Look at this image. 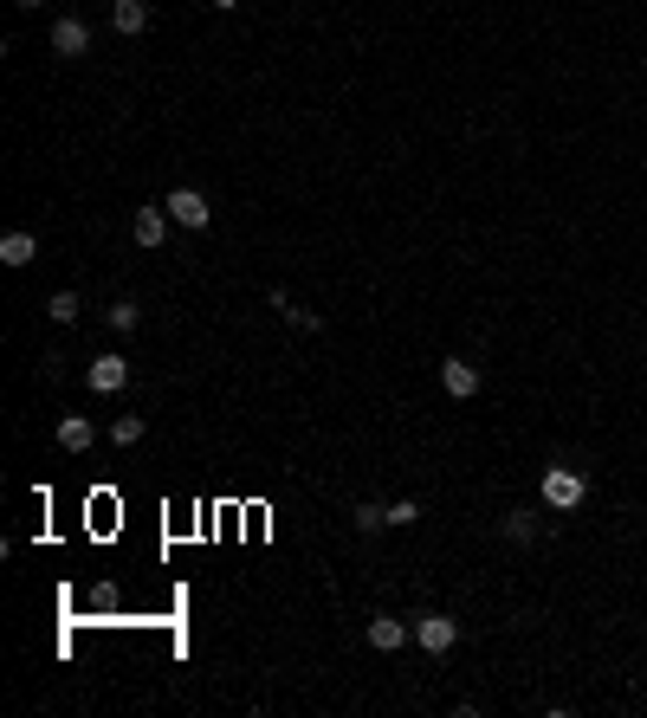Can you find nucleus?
<instances>
[{
    "instance_id": "nucleus-12",
    "label": "nucleus",
    "mask_w": 647,
    "mask_h": 718,
    "mask_svg": "<svg viewBox=\"0 0 647 718\" xmlns=\"http://www.w3.org/2000/svg\"><path fill=\"white\" fill-rule=\"evenodd\" d=\"M272 311H279V317H285V324H292V330H324V317H318V311H298L292 298L279 292V285H272Z\"/></svg>"
},
{
    "instance_id": "nucleus-20",
    "label": "nucleus",
    "mask_w": 647,
    "mask_h": 718,
    "mask_svg": "<svg viewBox=\"0 0 647 718\" xmlns=\"http://www.w3.org/2000/svg\"><path fill=\"white\" fill-rule=\"evenodd\" d=\"M20 7H39V0H20Z\"/></svg>"
},
{
    "instance_id": "nucleus-13",
    "label": "nucleus",
    "mask_w": 647,
    "mask_h": 718,
    "mask_svg": "<svg viewBox=\"0 0 647 718\" xmlns=\"http://www.w3.org/2000/svg\"><path fill=\"white\" fill-rule=\"evenodd\" d=\"M350 524H356V531H363V537H376V531H389V505H350Z\"/></svg>"
},
{
    "instance_id": "nucleus-11",
    "label": "nucleus",
    "mask_w": 647,
    "mask_h": 718,
    "mask_svg": "<svg viewBox=\"0 0 647 718\" xmlns=\"http://www.w3.org/2000/svg\"><path fill=\"white\" fill-rule=\"evenodd\" d=\"M91 434H98V427H91L85 414H59V447H65V453H85Z\"/></svg>"
},
{
    "instance_id": "nucleus-18",
    "label": "nucleus",
    "mask_w": 647,
    "mask_h": 718,
    "mask_svg": "<svg viewBox=\"0 0 647 718\" xmlns=\"http://www.w3.org/2000/svg\"><path fill=\"white\" fill-rule=\"evenodd\" d=\"M415 518H421V505H415V499H395V505H389V524H395V531H408Z\"/></svg>"
},
{
    "instance_id": "nucleus-3",
    "label": "nucleus",
    "mask_w": 647,
    "mask_h": 718,
    "mask_svg": "<svg viewBox=\"0 0 647 718\" xmlns=\"http://www.w3.org/2000/svg\"><path fill=\"white\" fill-rule=\"evenodd\" d=\"M162 207H169V220H175V227H188V233H201V227L214 220V207H208V195H201V188H175Z\"/></svg>"
},
{
    "instance_id": "nucleus-2",
    "label": "nucleus",
    "mask_w": 647,
    "mask_h": 718,
    "mask_svg": "<svg viewBox=\"0 0 647 718\" xmlns=\"http://www.w3.org/2000/svg\"><path fill=\"white\" fill-rule=\"evenodd\" d=\"M415 641L428 647V654H453V647H460V621L428 609V615H415Z\"/></svg>"
},
{
    "instance_id": "nucleus-4",
    "label": "nucleus",
    "mask_w": 647,
    "mask_h": 718,
    "mask_svg": "<svg viewBox=\"0 0 647 718\" xmlns=\"http://www.w3.org/2000/svg\"><path fill=\"white\" fill-rule=\"evenodd\" d=\"M440 389H447L453 402H473V395L486 389V376H479V363H466V356H447V363H440Z\"/></svg>"
},
{
    "instance_id": "nucleus-15",
    "label": "nucleus",
    "mask_w": 647,
    "mask_h": 718,
    "mask_svg": "<svg viewBox=\"0 0 647 718\" xmlns=\"http://www.w3.org/2000/svg\"><path fill=\"white\" fill-rule=\"evenodd\" d=\"M78 311H85V305H78V292H52V298H46V317H52V324H78Z\"/></svg>"
},
{
    "instance_id": "nucleus-5",
    "label": "nucleus",
    "mask_w": 647,
    "mask_h": 718,
    "mask_svg": "<svg viewBox=\"0 0 647 718\" xmlns=\"http://www.w3.org/2000/svg\"><path fill=\"white\" fill-rule=\"evenodd\" d=\"M85 382H91V395H123V382H130V356H91V369H85Z\"/></svg>"
},
{
    "instance_id": "nucleus-10",
    "label": "nucleus",
    "mask_w": 647,
    "mask_h": 718,
    "mask_svg": "<svg viewBox=\"0 0 647 718\" xmlns=\"http://www.w3.org/2000/svg\"><path fill=\"white\" fill-rule=\"evenodd\" d=\"M33 259H39V240H33V233H7V240H0V266H7V272L33 266Z\"/></svg>"
},
{
    "instance_id": "nucleus-17",
    "label": "nucleus",
    "mask_w": 647,
    "mask_h": 718,
    "mask_svg": "<svg viewBox=\"0 0 647 718\" xmlns=\"http://www.w3.org/2000/svg\"><path fill=\"white\" fill-rule=\"evenodd\" d=\"M110 440H117V447H136V440H143V414H117V421H110Z\"/></svg>"
},
{
    "instance_id": "nucleus-14",
    "label": "nucleus",
    "mask_w": 647,
    "mask_h": 718,
    "mask_svg": "<svg viewBox=\"0 0 647 718\" xmlns=\"http://www.w3.org/2000/svg\"><path fill=\"white\" fill-rule=\"evenodd\" d=\"M104 324H110V330H117V337H130V330H136V324H143V311H136V305H130V298H117V305H110V311H104Z\"/></svg>"
},
{
    "instance_id": "nucleus-7",
    "label": "nucleus",
    "mask_w": 647,
    "mask_h": 718,
    "mask_svg": "<svg viewBox=\"0 0 647 718\" xmlns=\"http://www.w3.org/2000/svg\"><path fill=\"white\" fill-rule=\"evenodd\" d=\"M169 207H136V220H130V233H136V246H143V253H156L162 240H169Z\"/></svg>"
},
{
    "instance_id": "nucleus-19",
    "label": "nucleus",
    "mask_w": 647,
    "mask_h": 718,
    "mask_svg": "<svg viewBox=\"0 0 647 718\" xmlns=\"http://www.w3.org/2000/svg\"><path fill=\"white\" fill-rule=\"evenodd\" d=\"M208 7H220V13H233V7H240V0H208Z\"/></svg>"
},
{
    "instance_id": "nucleus-6",
    "label": "nucleus",
    "mask_w": 647,
    "mask_h": 718,
    "mask_svg": "<svg viewBox=\"0 0 647 718\" xmlns=\"http://www.w3.org/2000/svg\"><path fill=\"white\" fill-rule=\"evenodd\" d=\"M369 647H376V654H402L408 641H415V621H395V615H369Z\"/></svg>"
},
{
    "instance_id": "nucleus-1",
    "label": "nucleus",
    "mask_w": 647,
    "mask_h": 718,
    "mask_svg": "<svg viewBox=\"0 0 647 718\" xmlns=\"http://www.w3.org/2000/svg\"><path fill=\"white\" fill-rule=\"evenodd\" d=\"M538 492H544L550 512H576V505L589 499V479L576 473V466H550V473L538 479Z\"/></svg>"
},
{
    "instance_id": "nucleus-16",
    "label": "nucleus",
    "mask_w": 647,
    "mask_h": 718,
    "mask_svg": "<svg viewBox=\"0 0 647 718\" xmlns=\"http://www.w3.org/2000/svg\"><path fill=\"white\" fill-rule=\"evenodd\" d=\"M505 537H512V544H531V537H538V512H505Z\"/></svg>"
},
{
    "instance_id": "nucleus-9",
    "label": "nucleus",
    "mask_w": 647,
    "mask_h": 718,
    "mask_svg": "<svg viewBox=\"0 0 647 718\" xmlns=\"http://www.w3.org/2000/svg\"><path fill=\"white\" fill-rule=\"evenodd\" d=\"M149 20H156V13H149V0H110V26H117L123 39L149 33Z\"/></svg>"
},
{
    "instance_id": "nucleus-8",
    "label": "nucleus",
    "mask_w": 647,
    "mask_h": 718,
    "mask_svg": "<svg viewBox=\"0 0 647 718\" xmlns=\"http://www.w3.org/2000/svg\"><path fill=\"white\" fill-rule=\"evenodd\" d=\"M52 52H59V59H85V52H91V26L72 20V13L52 20Z\"/></svg>"
}]
</instances>
